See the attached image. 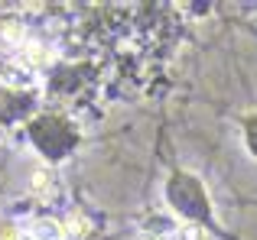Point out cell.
I'll return each instance as SVG.
<instances>
[{"instance_id": "cell-1", "label": "cell", "mask_w": 257, "mask_h": 240, "mask_svg": "<svg viewBox=\"0 0 257 240\" xmlns=\"http://www.w3.org/2000/svg\"><path fill=\"white\" fill-rule=\"evenodd\" d=\"M0 42H10V46L23 42V16H17V13L0 16Z\"/></svg>"}, {"instance_id": "cell-2", "label": "cell", "mask_w": 257, "mask_h": 240, "mask_svg": "<svg viewBox=\"0 0 257 240\" xmlns=\"http://www.w3.org/2000/svg\"><path fill=\"white\" fill-rule=\"evenodd\" d=\"M0 82L4 84H30L33 72L23 62H0Z\"/></svg>"}, {"instance_id": "cell-3", "label": "cell", "mask_w": 257, "mask_h": 240, "mask_svg": "<svg viewBox=\"0 0 257 240\" xmlns=\"http://www.w3.org/2000/svg\"><path fill=\"white\" fill-rule=\"evenodd\" d=\"M52 185H56V172H52L49 166H39V169H33V176H30L33 195H39V198L52 195Z\"/></svg>"}, {"instance_id": "cell-4", "label": "cell", "mask_w": 257, "mask_h": 240, "mask_svg": "<svg viewBox=\"0 0 257 240\" xmlns=\"http://www.w3.org/2000/svg\"><path fill=\"white\" fill-rule=\"evenodd\" d=\"M59 234H62V228H59L56 221H36V228H33V240H59Z\"/></svg>"}, {"instance_id": "cell-5", "label": "cell", "mask_w": 257, "mask_h": 240, "mask_svg": "<svg viewBox=\"0 0 257 240\" xmlns=\"http://www.w3.org/2000/svg\"><path fill=\"white\" fill-rule=\"evenodd\" d=\"M23 56H26V62H30V65H49L52 62V52L43 49V46H26Z\"/></svg>"}, {"instance_id": "cell-6", "label": "cell", "mask_w": 257, "mask_h": 240, "mask_svg": "<svg viewBox=\"0 0 257 240\" xmlns=\"http://www.w3.org/2000/svg\"><path fill=\"white\" fill-rule=\"evenodd\" d=\"M65 230H69L72 237H88L91 224H88V218H85V214H72L69 221H65Z\"/></svg>"}, {"instance_id": "cell-7", "label": "cell", "mask_w": 257, "mask_h": 240, "mask_svg": "<svg viewBox=\"0 0 257 240\" xmlns=\"http://www.w3.org/2000/svg\"><path fill=\"white\" fill-rule=\"evenodd\" d=\"M179 240H208V234H205L202 224H182V228H179Z\"/></svg>"}, {"instance_id": "cell-8", "label": "cell", "mask_w": 257, "mask_h": 240, "mask_svg": "<svg viewBox=\"0 0 257 240\" xmlns=\"http://www.w3.org/2000/svg\"><path fill=\"white\" fill-rule=\"evenodd\" d=\"M0 240H20V230L13 228V224H7V228L0 230Z\"/></svg>"}, {"instance_id": "cell-9", "label": "cell", "mask_w": 257, "mask_h": 240, "mask_svg": "<svg viewBox=\"0 0 257 240\" xmlns=\"http://www.w3.org/2000/svg\"><path fill=\"white\" fill-rule=\"evenodd\" d=\"M137 240H160V237H157V234H140Z\"/></svg>"}, {"instance_id": "cell-10", "label": "cell", "mask_w": 257, "mask_h": 240, "mask_svg": "<svg viewBox=\"0 0 257 240\" xmlns=\"http://www.w3.org/2000/svg\"><path fill=\"white\" fill-rule=\"evenodd\" d=\"M20 240H33V237H23V234H20Z\"/></svg>"}]
</instances>
